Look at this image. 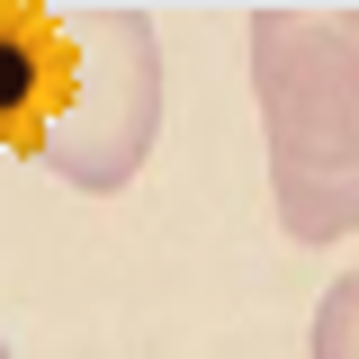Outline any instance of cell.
Listing matches in <instances>:
<instances>
[{
    "mask_svg": "<svg viewBox=\"0 0 359 359\" xmlns=\"http://www.w3.org/2000/svg\"><path fill=\"white\" fill-rule=\"evenodd\" d=\"M269 207L297 243L359 233V0H252Z\"/></svg>",
    "mask_w": 359,
    "mask_h": 359,
    "instance_id": "6da1fadb",
    "label": "cell"
},
{
    "mask_svg": "<svg viewBox=\"0 0 359 359\" xmlns=\"http://www.w3.org/2000/svg\"><path fill=\"white\" fill-rule=\"evenodd\" d=\"M54 27L36 162L81 198H117L162 135V36L144 0H36Z\"/></svg>",
    "mask_w": 359,
    "mask_h": 359,
    "instance_id": "7a4b0ae2",
    "label": "cell"
},
{
    "mask_svg": "<svg viewBox=\"0 0 359 359\" xmlns=\"http://www.w3.org/2000/svg\"><path fill=\"white\" fill-rule=\"evenodd\" d=\"M45 81H54V27L36 0H0V153H36Z\"/></svg>",
    "mask_w": 359,
    "mask_h": 359,
    "instance_id": "3957f363",
    "label": "cell"
},
{
    "mask_svg": "<svg viewBox=\"0 0 359 359\" xmlns=\"http://www.w3.org/2000/svg\"><path fill=\"white\" fill-rule=\"evenodd\" d=\"M314 359H359V269H341L314 306V332H306Z\"/></svg>",
    "mask_w": 359,
    "mask_h": 359,
    "instance_id": "277c9868",
    "label": "cell"
},
{
    "mask_svg": "<svg viewBox=\"0 0 359 359\" xmlns=\"http://www.w3.org/2000/svg\"><path fill=\"white\" fill-rule=\"evenodd\" d=\"M0 359H9V341H0Z\"/></svg>",
    "mask_w": 359,
    "mask_h": 359,
    "instance_id": "5b68a950",
    "label": "cell"
}]
</instances>
